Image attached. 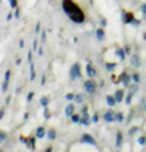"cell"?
<instances>
[{"mask_svg":"<svg viewBox=\"0 0 146 152\" xmlns=\"http://www.w3.org/2000/svg\"><path fill=\"white\" fill-rule=\"evenodd\" d=\"M143 38H145V39H146V32H145V34H143Z\"/></svg>","mask_w":146,"mask_h":152,"instance_id":"41","label":"cell"},{"mask_svg":"<svg viewBox=\"0 0 146 152\" xmlns=\"http://www.w3.org/2000/svg\"><path fill=\"white\" fill-rule=\"evenodd\" d=\"M115 99H117V102H120V101H123V96H124V91L123 89H118L117 92H115Z\"/></svg>","mask_w":146,"mask_h":152,"instance_id":"11","label":"cell"},{"mask_svg":"<svg viewBox=\"0 0 146 152\" xmlns=\"http://www.w3.org/2000/svg\"><path fill=\"white\" fill-rule=\"evenodd\" d=\"M45 152H51V148H47V149H45Z\"/></svg>","mask_w":146,"mask_h":152,"instance_id":"40","label":"cell"},{"mask_svg":"<svg viewBox=\"0 0 146 152\" xmlns=\"http://www.w3.org/2000/svg\"><path fill=\"white\" fill-rule=\"evenodd\" d=\"M44 115H45V118H50V111L47 110V107H45V111H44Z\"/></svg>","mask_w":146,"mask_h":152,"instance_id":"32","label":"cell"},{"mask_svg":"<svg viewBox=\"0 0 146 152\" xmlns=\"http://www.w3.org/2000/svg\"><path fill=\"white\" fill-rule=\"evenodd\" d=\"M74 99H76V102H82V96H80V95L74 96Z\"/></svg>","mask_w":146,"mask_h":152,"instance_id":"35","label":"cell"},{"mask_svg":"<svg viewBox=\"0 0 146 152\" xmlns=\"http://www.w3.org/2000/svg\"><path fill=\"white\" fill-rule=\"evenodd\" d=\"M48 101H50V99H48L47 96H41V99H39V104H41V105L45 108V107L48 105Z\"/></svg>","mask_w":146,"mask_h":152,"instance_id":"16","label":"cell"},{"mask_svg":"<svg viewBox=\"0 0 146 152\" xmlns=\"http://www.w3.org/2000/svg\"><path fill=\"white\" fill-rule=\"evenodd\" d=\"M104 120H105V121H114V120H115V114L112 113L111 110H108L107 113L104 114Z\"/></svg>","mask_w":146,"mask_h":152,"instance_id":"8","label":"cell"},{"mask_svg":"<svg viewBox=\"0 0 146 152\" xmlns=\"http://www.w3.org/2000/svg\"><path fill=\"white\" fill-rule=\"evenodd\" d=\"M145 108H146V105H145Z\"/></svg>","mask_w":146,"mask_h":152,"instance_id":"42","label":"cell"},{"mask_svg":"<svg viewBox=\"0 0 146 152\" xmlns=\"http://www.w3.org/2000/svg\"><path fill=\"white\" fill-rule=\"evenodd\" d=\"M128 82H130V76H128V73L127 72H123V73L120 75V77H118V83H124V85L127 86Z\"/></svg>","mask_w":146,"mask_h":152,"instance_id":"6","label":"cell"},{"mask_svg":"<svg viewBox=\"0 0 146 152\" xmlns=\"http://www.w3.org/2000/svg\"><path fill=\"white\" fill-rule=\"evenodd\" d=\"M9 76H10V70H6V73H4V79H3V88H1V91H3V92H6V91H7Z\"/></svg>","mask_w":146,"mask_h":152,"instance_id":"7","label":"cell"},{"mask_svg":"<svg viewBox=\"0 0 146 152\" xmlns=\"http://www.w3.org/2000/svg\"><path fill=\"white\" fill-rule=\"evenodd\" d=\"M9 3H10V7H13V9L18 7V0H9Z\"/></svg>","mask_w":146,"mask_h":152,"instance_id":"24","label":"cell"},{"mask_svg":"<svg viewBox=\"0 0 146 152\" xmlns=\"http://www.w3.org/2000/svg\"><path fill=\"white\" fill-rule=\"evenodd\" d=\"M15 16H16V18H19V9H16V10H15Z\"/></svg>","mask_w":146,"mask_h":152,"instance_id":"39","label":"cell"},{"mask_svg":"<svg viewBox=\"0 0 146 152\" xmlns=\"http://www.w3.org/2000/svg\"><path fill=\"white\" fill-rule=\"evenodd\" d=\"M92 121H98V114H93V117H92Z\"/></svg>","mask_w":146,"mask_h":152,"instance_id":"36","label":"cell"},{"mask_svg":"<svg viewBox=\"0 0 146 152\" xmlns=\"http://www.w3.org/2000/svg\"><path fill=\"white\" fill-rule=\"evenodd\" d=\"M140 10H142V12H143V13L146 15V3H143V4L140 6Z\"/></svg>","mask_w":146,"mask_h":152,"instance_id":"30","label":"cell"},{"mask_svg":"<svg viewBox=\"0 0 146 152\" xmlns=\"http://www.w3.org/2000/svg\"><path fill=\"white\" fill-rule=\"evenodd\" d=\"M35 77V69H34V64H31V80H34Z\"/></svg>","mask_w":146,"mask_h":152,"instance_id":"25","label":"cell"},{"mask_svg":"<svg viewBox=\"0 0 146 152\" xmlns=\"http://www.w3.org/2000/svg\"><path fill=\"white\" fill-rule=\"evenodd\" d=\"M61 7H63L64 13L72 19L73 22H76V23L85 22V13H83V10L73 0H63L61 1Z\"/></svg>","mask_w":146,"mask_h":152,"instance_id":"1","label":"cell"},{"mask_svg":"<svg viewBox=\"0 0 146 152\" xmlns=\"http://www.w3.org/2000/svg\"><path fill=\"white\" fill-rule=\"evenodd\" d=\"M115 63H105V67H107V70H110V72H112V69H115Z\"/></svg>","mask_w":146,"mask_h":152,"instance_id":"23","label":"cell"},{"mask_svg":"<svg viewBox=\"0 0 146 152\" xmlns=\"http://www.w3.org/2000/svg\"><path fill=\"white\" fill-rule=\"evenodd\" d=\"M131 80H133V82H139V75H137V73H134V75L131 76Z\"/></svg>","mask_w":146,"mask_h":152,"instance_id":"27","label":"cell"},{"mask_svg":"<svg viewBox=\"0 0 146 152\" xmlns=\"http://www.w3.org/2000/svg\"><path fill=\"white\" fill-rule=\"evenodd\" d=\"M32 98H34V92H29V94H28V96H26V99H28V101H31Z\"/></svg>","mask_w":146,"mask_h":152,"instance_id":"31","label":"cell"},{"mask_svg":"<svg viewBox=\"0 0 146 152\" xmlns=\"http://www.w3.org/2000/svg\"><path fill=\"white\" fill-rule=\"evenodd\" d=\"M121 140H123V134H121V132L117 133V146H121Z\"/></svg>","mask_w":146,"mask_h":152,"instance_id":"20","label":"cell"},{"mask_svg":"<svg viewBox=\"0 0 146 152\" xmlns=\"http://www.w3.org/2000/svg\"><path fill=\"white\" fill-rule=\"evenodd\" d=\"M85 89H86L89 94H93V92H95L96 85H95V82H93L92 79H89V80H86V82H85Z\"/></svg>","mask_w":146,"mask_h":152,"instance_id":"3","label":"cell"},{"mask_svg":"<svg viewBox=\"0 0 146 152\" xmlns=\"http://www.w3.org/2000/svg\"><path fill=\"white\" fill-rule=\"evenodd\" d=\"M115 54L118 56V58H121V60H124V58H126V51H123L121 48H118V50L115 51Z\"/></svg>","mask_w":146,"mask_h":152,"instance_id":"17","label":"cell"},{"mask_svg":"<svg viewBox=\"0 0 146 152\" xmlns=\"http://www.w3.org/2000/svg\"><path fill=\"white\" fill-rule=\"evenodd\" d=\"M86 73H88V76H95L96 75V70L92 67V64H91V61H88V64H86Z\"/></svg>","mask_w":146,"mask_h":152,"instance_id":"9","label":"cell"},{"mask_svg":"<svg viewBox=\"0 0 146 152\" xmlns=\"http://www.w3.org/2000/svg\"><path fill=\"white\" fill-rule=\"evenodd\" d=\"M130 61H131V64H133V66H136V67H139V66H140V61H139V57L137 56H131V60H130Z\"/></svg>","mask_w":146,"mask_h":152,"instance_id":"14","label":"cell"},{"mask_svg":"<svg viewBox=\"0 0 146 152\" xmlns=\"http://www.w3.org/2000/svg\"><path fill=\"white\" fill-rule=\"evenodd\" d=\"M80 120H82V118H80V115H79V114H73L72 115V121L73 123H80Z\"/></svg>","mask_w":146,"mask_h":152,"instance_id":"21","label":"cell"},{"mask_svg":"<svg viewBox=\"0 0 146 152\" xmlns=\"http://www.w3.org/2000/svg\"><path fill=\"white\" fill-rule=\"evenodd\" d=\"M73 111H74V105H73V104H69V105L66 107V110H64V114H66L67 117H72Z\"/></svg>","mask_w":146,"mask_h":152,"instance_id":"10","label":"cell"},{"mask_svg":"<svg viewBox=\"0 0 146 152\" xmlns=\"http://www.w3.org/2000/svg\"><path fill=\"white\" fill-rule=\"evenodd\" d=\"M80 76V64L79 63H74L70 69V77L74 79V77H79Z\"/></svg>","mask_w":146,"mask_h":152,"instance_id":"2","label":"cell"},{"mask_svg":"<svg viewBox=\"0 0 146 152\" xmlns=\"http://www.w3.org/2000/svg\"><path fill=\"white\" fill-rule=\"evenodd\" d=\"M47 136H48V139H50V140H54L55 130H54V129H50V130H48V133H47Z\"/></svg>","mask_w":146,"mask_h":152,"instance_id":"18","label":"cell"},{"mask_svg":"<svg viewBox=\"0 0 146 152\" xmlns=\"http://www.w3.org/2000/svg\"><path fill=\"white\" fill-rule=\"evenodd\" d=\"M28 60H29V61H31V60H32V53H31V51H29V53H28Z\"/></svg>","mask_w":146,"mask_h":152,"instance_id":"38","label":"cell"},{"mask_svg":"<svg viewBox=\"0 0 146 152\" xmlns=\"http://www.w3.org/2000/svg\"><path fill=\"white\" fill-rule=\"evenodd\" d=\"M107 104H108L110 107H114V105L117 104V99H115V96H111V95H108V96H107Z\"/></svg>","mask_w":146,"mask_h":152,"instance_id":"12","label":"cell"},{"mask_svg":"<svg viewBox=\"0 0 146 152\" xmlns=\"http://www.w3.org/2000/svg\"><path fill=\"white\" fill-rule=\"evenodd\" d=\"M131 96H133V92H130V94L127 95V98H126V102H127V104L131 102Z\"/></svg>","mask_w":146,"mask_h":152,"instance_id":"28","label":"cell"},{"mask_svg":"<svg viewBox=\"0 0 146 152\" xmlns=\"http://www.w3.org/2000/svg\"><path fill=\"white\" fill-rule=\"evenodd\" d=\"M115 120H117V121H123V113L115 114Z\"/></svg>","mask_w":146,"mask_h":152,"instance_id":"26","label":"cell"},{"mask_svg":"<svg viewBox=\"0 0 146 152\" xmlns=\"http://www.w3.org/2000/svg\"><path fill=\"white\" fill-rule=\"evenodd\" d=\"M80 123H82V124H88V123H89V115H88V114H83Z\"/></svg>","mask_w":146,"mask_h":152,"instance_id":"19","label":"cell"},{"mask_svg":"<svg viewBox=\"0 0 146 152\" xmlns=\"http://www.w3.org/2000/svg\"><path fill=\"white\" fill-rule=\"evenodd\" d=\"M44 136H45V129H44V127H38V129H36V137L41 139V137H44Z\"/></svg>","mask_w":146,"mask_h":152,"instance_id":"13","label":"cell"},{"mask_svg":"<svg viewBox=\"0 0 146 152\" xmlns=\"http://www.w3.org/2000/svg\"><path fill=\"white\" fill-rule=\"evenodd\" d=\"M82 142L89 143V145H92V146H95V145H96V140L92 137L91 134H88V133H83V134H82Z\"/></svg>","mask_w":146,"mask_h":152,"instance_id":"4","label":"cell"},{"mask_svg":"<svg viewBox=\"0 0 146 152\" xmlns=\"http://www.w3.org/2000/svg\"><path fill=\"white\" fill-rule=\"evenodd\" d=\"M26 143H28V146L31 148V149H34L35 148V137H29L28 140H25Z\"/></svg>","mask_w":146,"mask_h":152,"instance_id":"15","label":"cell"},{"mask_svg":"<svg viewBox=\"0 0 146 152\" xmlns=\"http://www.w3.org/2000/svg\"><path fill=\"white\" fill-rule=\"evenodd\" d=\"M101 25L105 26V25H107V20H105V19H101Z\"/></svg>","mask_w":146,"mask_h":152,"instance_id":"37","label":"cell"},{"mask_svg":"<svg viewBox=\"0 0 146 152\" xmlns=\"http://www.w3.org/2000/svg\"><path fill=\"white\" fill-rule=\"evenodd\" d=\"M0 137H1V142H4L6 140V133L1 132V134H0Z\"/></svg>","mask_w":146,"mask_h":152,"instance_id":"33","label":"cell"},{"mask_svg":"<svg viewBox=\"0 0 146 152\" xmlns=\"http://www.w3.org/2000/svg\"><path fill=\"white\" fill-rule=\"evenodd\" d=\"M73 98H74V95H73V94H67V95H66V99H69V101H70V99H73Z\"/></svg>","mask_w":146,"mask_h":152,"instance_id":"34","label":"cell"},{"mask_svg":"<svg viewBox=\"0 0 146 152\" xmlns=\"http://www.w3.org/2000/svg\"><path fill=\"white\" fill-rule=\"evenodd\" d=\"M134 20V15L131 12H123V22L124 23H133Z\"/></svg>","mask_w":146,"mask_h":152,"instance_id":"5","label":"cell"},{"mask_svg":"<svg viewBox=\"0 0 146 152\" xmlns=\"http://www.w3.org/2000/svg\"><path fill=\"white\" fill-rule=\"evenodd\" d=\"M139 143H140V145H145L146 143V137H143V136H142V137H139Z\"/></svg>","mask_w":146,"mask_h":152,"instance_id":"29","label":"cell"},{"mask_svg":"<svg viewBox=\"0 0 146 152\" xmlns=\"http://www.w3.org/2000/svg\"><path fill=\"white\" fill-rule=\"evenodd\" d=\"M104 35H105V34H104L102 29H96V38H98V39H104Z\"/></svg>","mask_w":146,"mask_h":152,"instance_id":"22","label":"cell"}]
</instances>
